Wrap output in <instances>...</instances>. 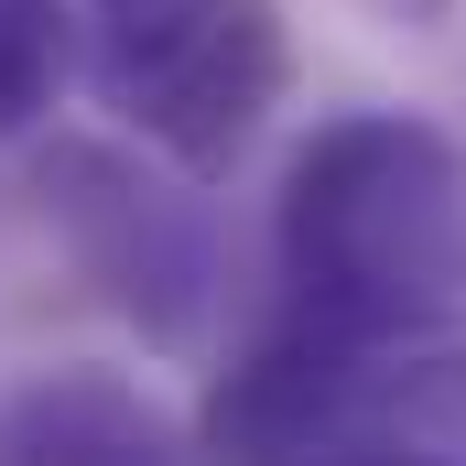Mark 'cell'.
<instances>
[{
	"label": "cell",
	"instance_id": "obj_2",
	"mask_svg": "<svg viewBox=\"0 0 466 466\" xmlns=\"http://www.w3.org/2000/svg\"><path fill=\"white\" fill-rule=\"evenodd\" d=\"M44 33L55 76H76L185 185H218L293 87L282 0H44Z\"/></svg>",
	"mask_w": 466,
	"mask_h": 466
},
{
	"label": "cell",
	"instance_id": "obj_8",
	"mask_svg": "<svg viewBox=\"0 0 466 466\" xmlns=\"http://www.w3.org/2000/svg\"><path fill=\"white\" fill-rule=\"evenodd\" d=\"M337 466H445V456H412V445H358V456H337Z\"/></svg>",
	"mask_w": 466,
	"mask_h": 466
},
{
	"label": "cell",
	"instance_id": "obj_4",
	"mask_svg": "<svg viewBox=\"0 0 466 466\" xmlns=\"http://www.w3.org/2000/svg\"><path fill=\"white\" fill-rule=\"evenodd\" d=\"M369 445V358L326 348L304 326H271L207 390V456L218 466H337Z\"/></svg>",
	"mask_w": 466,
	"mask_h": 466
},
{
	"label": "cell",
	"instance_id": "obj_7",
	"mask_svg": "<svg viewBox=\"0 0 466 466\" xmlns=\"http://www.w3.org/2000/svg\"><path fill=\"white\" fill-rule=\"evenodd\" d=\"M44 109H55V33H44V0H0V141H22Z\"/></svg>",
	"mask_w": 466,
	"mask_h": 466
},
{
	"label": "cell",
	"instance_id": "obj_3",
	"mask_svg": "<svg viewBox=\"0 0 466 466\" xmlns=\"http://www.w3.org/2000/svg\"><path fill=\"white\" fill-rule=\"evenodd\" d=\"M44 218L87 260V282L141 326V348H196L207 304H218V238L196 218V196H174L163 174H141L130 152L98 141H55L44 163Z\"/></svg>",
	"mask_w": 466,
	"mask_h": 466
},
{
	"label": "cell",
	"instance_id": "obj_1",
	"mask_svg": "<svg viewBox=\"0 0 466 466\" xmlns=\"http://www.w3.org/2000/svg\"><path fill=\"white\" fill-rule=\"evenodd\" d=\"M282 326L390 358L466 315V152L412 109L315 119L271 196Z\"/></svg>",
	"mask_w": 466,
	"mask_h": 466
},
{
	"label": "cell",
	"instance_id": "obj_6",
	"mask_svg": "<svg viewBox=\"0 0 466 466\" xmlns=\"http://www.w3.org/2000/svg\"><path fill=\"white\" fill-rule=\"evenodd\" d=\"M369 445L466 466V348H390L369 358Z\"/></svg>",
	"mask_w": 466,
	"mask_h": 466
},
{
	"label": "cell",
	"instance_id": "obj_5",
	"mask_svg": "<svg viewBox=\"0 0 466 466\" xmlns=\"http://www.w3.org/2000/svg\"><path fill=\"white\" fill-rule=\"evenodd\" d=\"M0 466H185V434L130 369L66 358L0 390Z\"/></svg>",
	"mask_w": 466,
	"mask_h": 466
}]
</instances>
